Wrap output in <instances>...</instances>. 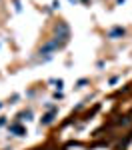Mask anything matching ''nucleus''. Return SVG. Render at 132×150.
<instances>
[{
  "label": "nucleus",
  "instance_id": "f03ea898",
  "mask_svg": "<svg viewBox=\"0 0 132 150\" xmlns=\"http://www.w3.org/2000/svg\"><path fill=\"white\" fill-rule=\"evenodd\" d=\"M10 130H12V132H16L18 136H20V134H24V128L20 126V124H14V126H10Z\"/></svg>",
  "mask_w": 132,
  "mask_h": 150
},
{
  "label": "nucleus",
  "instance_id": "7ed1b4c3",
  "mask_svg": "<svg viewBox=\"0 0 132 150\" xmlns=\"http://www.w3.org/2000/svg\"><path fill=\"white\" fill-rule=\"evenodd\" d=\"M50 122H52V114H46L44 120H42V124H50Z\"/></svg>",
  "mask_w": 132,
  "mask_h": 150
},
{
  "label": "nucleus",
  "instance_id": "f257e3e1",
  "mask_svg": "<svg viewBox=\"0 0 132 150\" xmlns=\"http://www.w3.org/2000/svg\"><path fill=\"white\" fill-rule=\"evenodd\" d=\"M110 38H116V36H124V28H114V30H110Z\"/></svg>",
  "mask_w": 132,
  "mask_h": 150
}]
</instances>
